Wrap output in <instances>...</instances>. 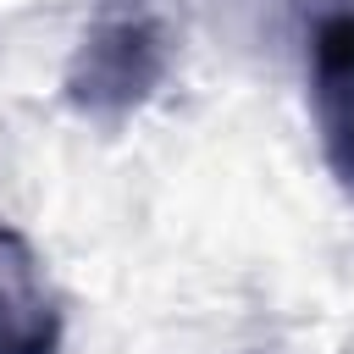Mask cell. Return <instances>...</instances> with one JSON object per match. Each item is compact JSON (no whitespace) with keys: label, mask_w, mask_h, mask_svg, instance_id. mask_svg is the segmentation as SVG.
<instances>
[{"label":"cell","mask_w":354,"mask_h":354,"mask_svg":"<svg viewBox=\"0 0 354 354\" xmlns=\"http://www.w3.org/2000/svg\"><path fill=\"white\" fill-rule=\"evenodd\" d=\"M166 77V39L155 22H100L66 66V100L83 116H127Z\"/></svg>","instance_id":"cell-1"},{"label":"cell","mask_w":354,"mask_h":354,"mask_svg":"<svg viewBox=\"0 0 354 354\" xmlns=\"http://www.w3.org/2000/svg\"><path fill=\"white\" fill-rule=\"evenodd\" d=\"M315 61V116H321V144L343 188L354 194V11H332L315 22L310 39Z\"/></svg>","instance_id":"cell-2"},{"label":"cell","mask_w":354,"mask_h":354,"mask_svg":"<svg viewBox=\"0 0 354 354\" xmlns=\"http://www.w3.org/2000/svg\"><path fill=\"white\" fill-rule=\"evenodd\" d=\"M61 310L44 288L39 254L22 232L0 227V354H55Z\"/></svg>","instance_id":"cell-3"}]
</instances>
